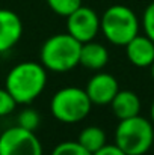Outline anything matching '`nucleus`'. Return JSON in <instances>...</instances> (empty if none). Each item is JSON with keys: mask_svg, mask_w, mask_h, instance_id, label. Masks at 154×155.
Masks as SVG:
<instances>
[{"mask_svg": "<svg viewBox=\"0 0 154 155\" xmlns=\"http://www.w3.org/2000/svg\"><path fill=\"white\" fill-rule=\"evenodd\" d=\"M109 62V51L107 48L95 41H89L82 44L80 48V65L91 69L100 71Z\"/></svg>", "mask_w": 154, "mask_h": 155, "instance_id": "f8f14e48", "label": "nucleus"}, {"mask_svg": "<svg viewBox=\"0 0 154 155\" xmlns=\"http://www.w3.org/2000/svg\"><path fill=\"white\" fill-rule=\"evenodd\" d=\"M154 142V125L142 116L119 120L115 131V143L127 155H144Z\"/></svg>", "mask_w": 154, "mask_h": 155, "instance_id": "20e7f679", "label": "nucleus"}, {"mask_svg": "<svg viewBox=\"0 0 154 155\" xmlns=\"http://www.w3.org/2000/svg\"><path fill=\"white\" fill-rule=\"evenodd\" d=\"M47 3L54 14L62 15L65 18L82 6V0H47Z\"/></svg>", "mask_w": 154, "mask_h": 155, "instance_id": "4468645a", "label": "nucleus"}, {"mask_svg": "<svg viewBox=\"0 0 154 155\" xmlns=\"http://www.w3.org/2000/svg\"><path fill=\"white\" fill-rule=\"evenodd\" d=\"M100 32L110 44L125 47L138 35L139 20L128 6L113 5L100 17Z\"/></svg>", "mask_w": 154, "mask_h": 155, "instance_id": "7ed1b4c3", "label": "nucleus"}, {"mask_svg": "<svg viewBox=\"0 0 154 155\" xmlns=\"http://www.w3.org/2000/svg\"><path fill=\"white\" fill-rule=\"evenodd\" d=\"M151 122H153V125H154V103L151 105Z\"/></svg>", "mask_w": 154, "mask_h": 155, "instance_id": "aec40b11", "label": "nucleus"}, {"mask_svg": "<svg viewBox=\"0 0 154 155\" xmlns=\"http://www.w3.org/2000/svg\"><path fill=\"white\" fill-rule=\"evenodd\" d=\"M92 103L85 89L76 86H67L59 89L50 101V111L53 117L63 124H77L83 120Z\"/></svg>", "mask_w": 154, "mask_h": 155, "instance_id": "39448f33", "label": "nucleus"}, {"mask_svg": "<svg viewBox=\"0 0 154 155\" xmlns=\"http://www.w3.org/2000/svg\"><path fill=\"white\" fill-rule=\"evenodd\" d=\"M17 107V101L12 98V95L6 91V87L0 89V116L11 114Z\"/></svg>", "mask_w": 154, "mask_h": 155, "instance_id": "f3484780", "label": "nucleus"}, {"mask_svg": "<svg viewBox=\"0 0 154 155\" xmlns=\"http://www.w3.org/2000/svg\"><path fill=\"white\" fill-rule=\"evenodd\" d=\"M77 142L85 149H88L91 154H94V152H97L100 148H103L106 145V133L100 127L91 125V127H86V128H83L80 131Z\"/></svg>", "mask_w": 154, "mask_h": 155, "instance_id": "ddd939ff", "label": "nucleus"}, {"mask_svg": "<svg viewBox=\"0 0 154 155\" xmlns=\"http://www.w3.org/2000/svg\"><path fill=\"white\" fill-rule=\"evenodd\" d=\"M82 42L70 33H57L44 41L41 47V63L51 72H68L80 65Z\"/></svg>", "mask_w": 154, "mask_h": 155, "instance_id": "f03ea898", "label": "nucleus"}, {"mask_svg": "<svg viewBox=\"0 0 154 155\" xmlns=\"http://www.w3.org/2000/svg\"><path fill=\"white\" fill-rule=\"evenodd\" d=\"M92 155H127L116 143H113V145H104L103 148H100L97 152H94Z\"/></svg>", "mask_w": 154, "mask_h": 155, "instance_id": "6ab92c4d", "label": "nucleus"}, {"mask_svg": "<svg viewBox=\"0 0 154 155\" xmlns=\"http://www.w3.org/2000/svg\"><path fill=\"white\" fill-rule=\"evenodd\" d=\"M23 36V21L11 9H0V53L14 48Z\"/></svg>", "mask_w": 154, "mask_h": 155, "instance_id": "1a4fd4ad", "label": "nucleus"}, {"mask_svg": "<svg viewBox=\"0 0 154 155\" xmlns=\"http://www.w3.org/2000/svg\"><path fill=\"white\" fill-rule=\"evenodd\" d=\"M47 69L38 62H21L15 65L6 75L5 87L17 104H29L35 101L46 89Z\"/></svg>", "mask_w": 154, "mask_h": 155, "instance_id": "f257e3e1", "label": "nucleus"}, {"mask_svg": "<svg viewBox=\"0 0 154 155\" xmlns=\"http://www.w3.org/2000/svg\"><path fill=\"white\" fill-rule=\"evenodd\" d=\"M100 32V17L89 6H80L67 17V33L85 44L94 41Z\"/></svg>", "mask_w": 154, "mask_h": 155, "instance_id": "0eeeda50", "label": "nucleus"}, {"mask_svg": "<svg viewBox=\"0 0 154 155\" xmlns=\"http://www.w3.org/2000/svg\"><path fill=\"white\" fill-rule=\"evenodd\" d=\"M51 155H92L88 149H85L77 140L76 142H62L54 146L51 151Z\"/></svg>", "mask_w": 154, "mask_h": 155, "instance_id": "2eb2a0df", "label": "nucleus"}, {"mask_svg": "<svg viewBox=\"0 0 154 155\" xmlns=\"http://www.w3.org/2000/svg\"><path fill=\"white\" fill-rule=\"evenodd\" d=\"M86 94L92 104L109 105L119 91V84L112 74L97 72L86 84Z\"/></svg>", "mask_w": 154, "mask_h": 155, "instance_id": "6e6552de", "label": "nucleus"}, {"mask_svg": "<svg viewBox=\"0 0 154 155\" xmlns=\"http://www.w3.org/2000/svg\"><path fill=\"white\" fill-rule=\"evenodd\" d=\"M39 113L32 110V108H24L20 114H18V125L26 128V130H30V131H35L38 127H39Z\"/></svg>", "mask_w": 154, "mask_h": 155, "instance_id": "dca6fc26", "label": "nucleus"}, {"mask_svg": "<svg viewBox=\"0 0 154 155\" xmlns=\"http://www.w3.org/2000/svg\"><path fill=\"white\" fill-rule=\"evenodd\" d=\"M109 105L119 120L138 116L141 111V100L133 91H118Z\"/></svg>", "mask_w": 154, "mask_h": 155, "instance_id": "9b49d317", "label": "nucleus"}, {"mask_svg": "<svg viewBox=\"0 0 154 155\" xmlns=\"http://www.w3.org/2000/svg\"><path fill=\"white\" fill-rule=\"evenodd\" d=\"M142 26H144L145 35L154 42V2L147 6V9H145V12H144Z\"/></svg>", "mask_w": 154, "mask_h": 155, "instance_id": "a211bd4d", "label": "nucleus"}, {"mask_svg": "<svg viewBox=\"0 0 154 155\" xmlns=\"http://www.w3.org/2000/svg\"><path fill=\"white\" fill-rule=\"evenodd\" d=\"M0 155H43V145L35 131L17 125L0 134Z\"/></svg>", "mask_w": 154, "mask_h": 155, "instance_id": "423d86ee", "label": "nucleus"}, {"mask_svg": "<svg viewBox=\"0 0 154 155\" xmlns=\"http://www.w3.org/2000/svg\"><path fill=\"white\" fill-rule=\"evenodd\" d=\"M150 68H151V77H153V80H154V62L150 65Z\"/></svg>", "mask_w": 154, "mask_h": 155, "instance_id": "412c9836", "label": "nucleus"}, {"mask_svg": "<svg viewBox=\"0 0 154 155\" xmlns=\"http://www.w3.org/2000/svg\"><path fill=\"white\" fill-rule=\"evenodd\" d=\"M125 54L130 63L138 68H147L154 62V42L145 35H136L125 44Z\"/></svg>", "mask_w": 154, "mask_h": 155, "instance_id": "9d476101", "label": "nucleus"}]
</instances>
